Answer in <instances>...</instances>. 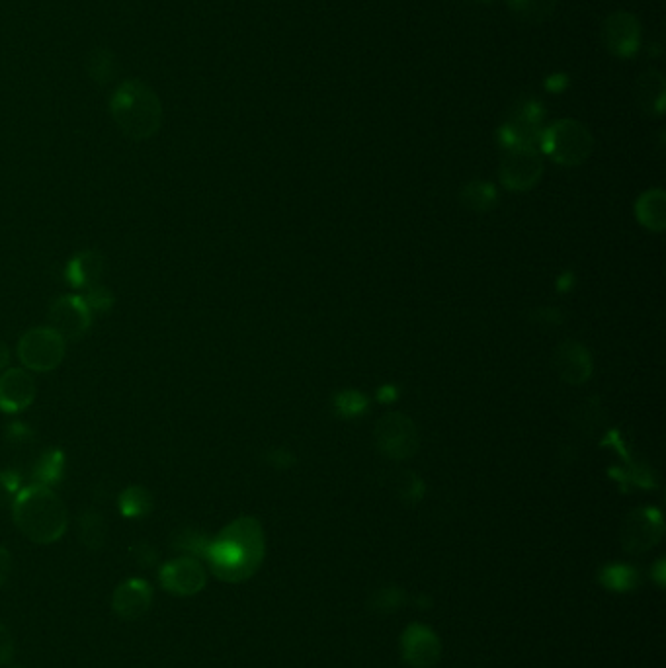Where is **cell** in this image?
Listing matches in <instances>:
<instances>
[{
  "instance_id": "obj_1",
  "label": "cell",
  "mask_w": 666,
  "mask_h": 668,
  "mask_svg": "<svg viewBox=\"0 0 666 668\" xmlns=\"http://www.w3.org/2000/svg\"><path fill=\"white\" fill-rule=\"evenodd\" d=\"M264 532L258 520L243 516L227 524L206 549V563L213 577L223 583H245L264 561Z\"/></svg>"
},
{
  "instance_id": "obj_2",
  "label": "cell",
  "mask_w": 666,
  "mask_h": 668,
  "mask_svg": "<svg viewBox=\"0 0 666 668\" xmlns=\"http://www.w3.org/2000/svg\"><path fill=\"white\" fill-rule=\"evenodd\" d=\"M12 520L30 542L51 545L67 534L69 510L51 487L32 483L12 502Z\"/></svg>"
},
{
  "instance_id": "obj_3",
  "label": "cell",
  "mask_w": 666,
  "mask_h": 668,
  "mask_svg": "<svg viewBox=\"0 0 666 668\" xmlns=\"http://www.w3.org/2000/svg\"><path fill=\"white\" fill-rule=\"evenodd\" d=\"M110 114L125 137L133 141H147L163 126L159 94L139 79H129L112 92Z\"/></svg>"
},
{
  "instance_id": "obj_4",
  "label": "cell",
  "mask_w": 666,
  "mask_h": 668,
  "mask_svg": "<svg viewBox=\"0 0 666 668\" xmlns=\"http://www.w3.org/2000/svg\"><path fill=\"white\" fill-rule=\"evenodd\" d=\"M18 360L28 372L47 374L57 370L67 354V340L53 327H36L20 336Z\"/></svg>"
},
{
  "instance_id": "obj_5",
  "label": "cell",
  "mask_w": 666,
  "mask_h": 668,
  "mask_svg": "<svg viewBox=\"0 0 666 668\" xmlns=\"http://www.w3.org/2000/svg\"><path fill=\"white\" fill-rule=\"evenodd\" d=\"M592 135L577 120H559L542 131L540 147L557 163L575 167L584 163L592 153Z\"/></svg>"
},
{
  "instance_id": "obj_6",
  "label": "cell",
  "mask_w": 666,
  "mask_h": 668,
  "mask_svg": "<svg viewBox=\"0 0 666 668\" xmlns=\"http://www.w3.org/2000/svg\"><path fill=\"white\" fill-rule=\"evenodd\" d=\"M161 588L178 598H190L200 594L208 585V573L200 559L180 555L159 567Z\"/></svg>"
},
{
  "instance_id": "obj_7",
  "label": "cell",
  "mask_w": 666,
  "mask_h": 668,
  "mask_svg": "<svg viewBox=\"0 0 666 668\" xmlns=\"http://www.w3.org/2000/svg\"><path fill=\"white\" fill-rule=\"evenodd\" d=\"M379 450L393 460H407L418 450L417 426L401 413L381 418L375 426Z\"/></svg>"
},
{
  "instance_id": "obj_8",
  "label": "cell",
  "mask_w": 666,
  "mask_h": 668,
  "mask_svg": "<svg viewBox=\"0 0 666 668\" xmlns=\"http://www.w3.org/2000/svg\"><path fill=\"white\" fill-rule=\"evenodd\" d=\"M543 108L536 100H524L514 110L510 120L500 129V139L506 149L530 147L538 149L542 139Z\"/></svg>"
},
{
  "instance_id": "obj_9",
  "label": "cell",
  "mask_w": 666,
  "mask_h": 668,
  "mask_svg": "<svg viewBox=\"0 0 666 668\" xmlns=\"http://www.w3.org/2000/svg\"><path fill=\"white\" fill-rule=\"evenodd\" d=\"M542 174V157L538 149H530V147L508 149L500 165L502 184L516 192H524L536 186Z\"/></svg>"
},
{
  "instance_id": "obj_10",
  "label": "cell",
  "mask_w": 666,
  "mask_h": 668,
  "mask_svg": "<svg viewBox=\"0 0 666 668\" xmlns=\"http://www.w3.org/2000/svg\"><path fill=\"white\" fill-rule=\"evenodd\" d=\"M92 325V311L83 295H63L49 307V327H53L65 340H77Z\"/></svg>"
},
{
  "instance_id": "obj_11",
  "label": "cell",
  "mask_w": 666,
  "mask_h": 668,
  "mask_svg": "<svg viewBox=\"0 0 666 668\" xmlns=\"http://www.w3.org/2000/svg\"><path fill=\"white\" fill-rule=\"evenodd\" d=\"M602 38L608 51L620 59L633 57L641 47V26L639 20L625 12H614L606 18L602 28Z\"/></svg>"
},
{
  "instance_id": "obj_12",
  "label": "cell",
  "mask_w": 666,
  "mask_h": 668,
  "mask_svg": "<svg viewBox=\"0 0 666 668\" xmlns=\"http://www.w3.org/2000/svg\"><path fill=\"white\" fill-rule=\"evenodd\" d=\"M36 381L28 370L6 368L0 374V413H24L36 401Z\"/></svg>"
},
{
  "instance_id": "obj_13",
  "label": "cell",
  "mask_w": 666,
  "mask_h": 668,
  "mask_svg": "<svg viewBox=\"0 0 666 668\" xmlns=\"http://www.w3.org/2000/svg\"><path fill=\"white\" fill-rule=\"evenodd\" d=\"M153 606V586L145 579L133 577L118 586L112 594V610L127 622L139 620Z\"/></svg>"
},
{
  "instance_id": "obj_14",
  "label": "cell",
  "mask_w": 666,
  "mask_h": 668,
  "mask_svg": "<svg viewBox=\"0 0 666 668\" xmlns=\"http://www.w3.org/2000/svg\"><path fill=\"white\" fill-rule=\"evenodd\" d=\"M663 534L661 516L655 510H637L625 520L622 542L627 551L641 553L659 542Z\"/></svg>"
},
{
  "instance_id": "obj_15",
  "label": "cell",
  "mask_w": 666,
  "mask_h": 668,
  "mask_svg": "<svg viewBox=\"0 0 666 668\" xmlns=\"http://www.w3.org/2000/svg\"><path fill=\"white\" fill-rule=\"evenodd\" d=\"M403 657L413 668H432L440 659V641L432 629L424 626H411L403 639Z\"/></svg>"
},
{
  "instance_id": "obj_16",
  "label": "cell",
  "mask_w": 666,
  "mask_h": 668,
  "mask_svg": "<svg viewBox=\"0 0 666 668\" xmlns=\"http://www.w3.org/2000/svg\"><path fill=\"white\" fill-rule=\"evenodd\" d=\"M104 268H106V262H104V256L100 252L90 251V249L77 252L67 262V268H65L67 284L73 290L86 292V290L100 284V280L104 276Z\"/></svg>"
},
{
  "instance_id": "obj_17",
  "label": "cell",
  "mask_w": 666,
  "mask_h": 668,
  "mask_svg": "<svg viewBox=\"0 0 666 668\" xmlns=\"http://www.w3.org/2000/svg\"><path fill=\"white\" fill-rule=\"evenodd\" d=\"M666 84L659 71L643 73L635 83V98L639 106L653 116H661L665 110Z\"/></svg>"
},
{
  "instance_id": "obj_18",
  "label": "cell",
  "mask_w": 666,
  "mask_h": 668,
  "mask_svg": "<svg viewBox=\"0 0 666 668\" xmlns=\"http://www.w3.org/2000/svg\"><path fill=\"white\" fill-rule=\"evenodd\" d=\"M557 370L569 383H583L590 376V356L583 346L567 342L557 352Z\"/></svg>"
},
{
  "instance_id": "obj_19",
  "label": "cell",
  "mask_w": 666,
  "mask_h": 668,
  "mask_svg": "<svg viewBox=\"0 0 666 668\" xmlns=\"http://www.w3.org/2000/svg\"><path fill=\"white\" fill-rule=\"evenodd\" d=\"M118 508H120V514L127 520H141L153 512L155 499L147 487L131 485L120 493Z\"/></svg>"
},
{
  "instance_id": "obj_20",
  "label": "cell",
  "mask_w": 666,
  "mask_h": 668,
  "mask_svg": "<svg viewBox=\"0 0 666 668\" xmlns=\"http://www.w3.org/2000/svg\"><path fill=\"white\" fill-rule=\"evenodd\" d=\"M65 473V454L59 448L47 450L40 456V460L34 465V483H40L45 487H53L63 479Z\"/></svg>"
},
{
  "instance_id": "obj_21",
  "label": "cell",
  "mask_w": 666,
  "mask_h": 668,
  "mask_svg": "<svg viewBox=\"0 0 666 668\" xmlns=\"http://www.w3.org/2000/svg\"><path fill=\"white\" fill-rule=\"evenodd\" d=\"M86 69H88V75L96 83L108 84L116 79V75L120 71V65H118L116 55L110 49L98 47V49H92V53L88 55Z\"/></svg>"
},
{
  "instance_id": "obj_22",
  "label": "cell",
  "mask_w": 666,
  "mask_h": 668,
  "mask_svg": "<svg viewBox=\"0 0 666 668\" xmlns=\"http://www.w3.org/2000/svg\"><path fill=\"white\" fill-rule=\"evenodd\" d=\"M79 536L88 549H102L108 538L106 518L98 510H84L79 520Z\"/></svg>"
},
{
  "instance_id": "obj_23",
  "label": "cell",
  "mask_w": 666,
  "mask_h": 668,
  "mask_svg": "<svg viewBox=\"0 0 666 668\" xmlns=\"http://www.w3.org/2000/svg\"><path fill=\"white\" fill-rule=\"evenodd\" d=\"M637 215L645 227L661 231L665 227V194L647 192L637 204Z\"/></svg>"
},
{
  "instance_id": "obj_24",
  "label": "cell",
  "mask_w": 666,
  "mask_h": 668,
  "mask_svg": "<svg viewBox=\"0 0 666 668\" xmlns=\"http://www.w3.org/2000/svg\"><path fill=\"white\" fill-rule=\"evenodd\" d=\"M510 10L526 22H543L551 18L557 8V0H508Z\"/></svg>"
},
{
  "instance_id": "obj_25",
  "label": "cell",
  "mask_w": 666,
  "mask_h": 668,
  "mask_svg": "<svg viewBox=\"0 0 666 668\" xmlns=\"http://www.w3.org/2000/svg\"><path fill=\"white\" fill-rule=\"evenodd\" d=\"M209 538L204 536L202 532L198 530H192V528H186L182 530L180 534H176L174 538V549L182 551L184 555H190V557H196V559H204L206 555V549H208Z\"/></svg>"
},
{
  "instance_id": "obj_26",
  "label": "cell",
  "mask_w": 666,
  "mask_h": 668,
  "mask_svg": "<svg viewBox=\"0 0 666 668\" xmlns=\"http://www.w3.org/2000/svg\"><path fill=\"white\" fill-rule=\"evenodd\" d=\"M463 198H465L469 208L485 211V209L491 208L493 202L497 200V192L485 182H473L465 188Z\"/></svg>"
},
{
  "instance_id": "obj_27",
  "label": "cell",
  "mask_w": 666,
  "mask_h": 668,
  "mask_svg": "<svg viewBox=\"0 0 666 668\" xmlns=\"http://www.w3.org/2000/svg\"><path fill=\"white\" fill-rule=\"evenodd\" d=\"M81 295H83L88 309L92 311V315L94 313H106V311H110L114 307V301H116L114 293L110 292L108 288H104L102 284L86 290Z\"/></svg>"
},
{
  "instance_id": "obj_28",
  "label": "cell",
  "mask_w": 666,
  "mask_h": 668,
  "mask_svg": "<svg viewBox=\"0 0 666 668\" xmlns=\"http://www.w3.org/2000/svg\"><path fill=\"white\" fill-rule=\"evenodd\" d=\"M602 583L612 590H631L637 586V573L629 567H612L604 571Z\"/></svg>"
},
{
  "instance_id": "obj_29",
  "label": "cell",
  "mask_w": 666,
  "mask_h": 668,
  "mask_svg": "<svg viewBox=\"0 0 666 668\" xmlns=\"http://www.w3.org/2000/svg\"><path fill=\"white\" fill-rule=\"evenodd\" d=\"M22 489V479L14 471H0V508L12 506Z\"/></svg>"
},
{
  "instance_id": "obj_30",
  "label": "cell",
  "mask_w": 666,
  "mask_h": 668,
  "mask_svg": "<svg viewBox=\"0 0 666 668\" xmlns=\"http://www.w3.org/2000/svg\"><path fill=\"white\" fill-rule=\"evenodd\" d=\"M16 653V643L10 633V629L0 624V665H10L14 661Z\"/></svg>"
},
{
  "instance_id": "obj_31",
  "label": "cell",
  "mask_w": 666,
  "mask_h": 668,
  "mask_svg": "<svg viewBox=\"0 0 666 668\" xmlns=\"http://www.w3.org/2000/svg\"><path fill=\"white\" fill-rule=\"evenodd\" d=\"M131 553H133V559L143 567H151L157 561V551L147 542L135 543Z\"/></svg>"
},
{
  "instance_id": "obj_32",
  "label": "cell",
  "mask_w": 666,
  "mask_h": 668,
  "mask_svg": "<svg viewBox=\"0 0 666 668\" xmlns=\"http://www.w3.org/2000/svg\"><path fill=\"white\" fill-rule=\"evenodd\" d=\"M10 573H12V555L6 547L0 545V586L8 581Z\"/></svg>"
},
{
  "instance_id": "obj_33",
  "label": "cell",
  "mask_w": 666,
  "mask_h": 668,
  "mask_svg": "<svg viewBox=\"0 0 666 668\" xmlns=\"http://www.w3.org/2000/svg\"><path fill=\"white\" fill-rule=\"evenodd\" d=\"M32 436V432L28 430V426H24V424H10L8 426V440H12V442H24L26 438H30Z\"/></svg>"
},
{
  "instance_id": "obj_34",
  "label": "cell",
  "mask_w": 666,
  "mask_h": 668,
  "mask_svg": "<svg viewBox=\"0 0 666 668\" xmlns=\"http://www.w3.org/2000/svg\"><path fill=\"white\" fill-rule=\"evenodd\" d=\"M10 360H12V354H10L8 344L0 340V372H4L10 366Z\"/></svg>"
}]
</instances>
